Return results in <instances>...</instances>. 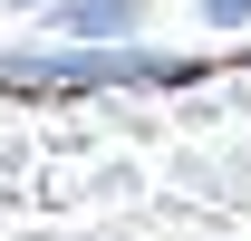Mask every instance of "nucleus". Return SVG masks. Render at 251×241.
I'll use <instances>...</instances> for the list:
<instances>
[{"mask_svg":"<svg viewBox=\"0 0 251 241\" xmlns=\"http://www.w3.org/2000/svg\"><path fill=\"white\" fill-rule=\"evenodd\" d=\"M203 29H251V0H203Z\"/></svg>","mask_w":251,"mask_h":241,"instance_id":"2","label":"nucleus"},{"mask_svg":"<svg viewBox=\"0 0 251 241\" xmlns=\"http://www.w3.org/2000/svg\"><path fill=\"white\" fill-rule=\"evenodd\" d=\"M29 10H39V0H29Z\"/></svg>","mask_w":251,"mask_h":241,"instance_id":"3","label":"nucleus"},{"mask_svg":"<svg viewBox=\"0 0 251 241\" xmlns=\"http://www.w3.org/2000/svg\"><path fill=\"white\" fill-rule=\"evenodd\" d=\"M135 0H49V39H135Z\"/></svg>","mask_w":251,"mask_h":241,"instance_id":"1","label":"nucleus"}]
</instances>
